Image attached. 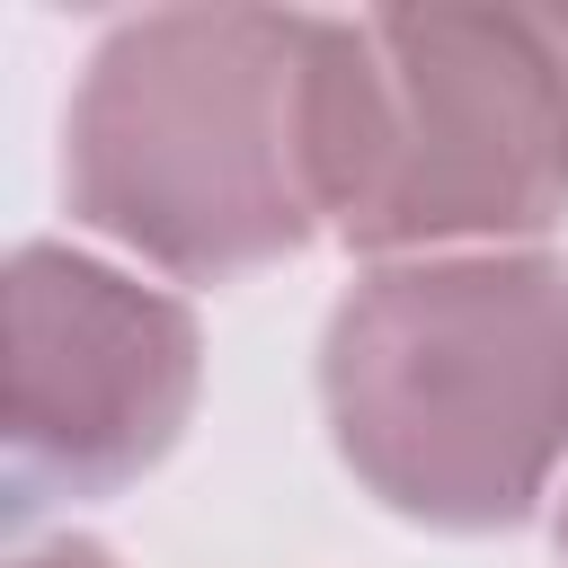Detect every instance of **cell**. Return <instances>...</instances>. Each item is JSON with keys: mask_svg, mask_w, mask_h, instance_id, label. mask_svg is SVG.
<instances>
[{"mask_svg": "<svg viewBox=\"0 0 568 568\" xmlns=\"http://www.w3.org/2000/svg\"><path fill=\"white\" fill-rule=\"evenodd\" d=\"M364 124V18L151 9L62 115V195L169 275H248L337 231Z\"/></svg>", "mask_w": 568, "mask_h": 568, "instance_id": "obj_1", "label": "cell"}, {"mask_svg": "<svg viewBox=\"0 0 568 568\" xmlns=\"http://www.w3.org/2000/svg\"><path fill=\"white\" fill-rule=\"evenodd\" d=\"M337 462L408 524H524L568 462V257H382L320 337Z\"/></svg>", "mask_w": 568, "mask_h": 568, "instance_id": "obj_2", "label": "cell"}, {"mask_svg": "<svg viewBox=\"0 0 568 568\" xmlns=\"http://www.w3.org/2000/svg\"><path fill=\"white\" fill-rule=\"evenodd\" d=\"M568 213V9H373L337 231L382 257L524 248Z\"/></svg>", "mask_w": 568, "mask_h": 568, "instance_id": "obj_3", "label": "cell"}, {"mask_svg": "<svg viewBox=\"0 0 568 568\" xmlns=\"http://www.w3.org/2000/svg\"><path fill=\"white\" fill-rule=\"evenodd\" d=\"M195 311L106 257L18 248L0 284V444L18 515L142 479L195 417Z\"/></svg>", "mask_w": 568, "mask_h": 568, "instance_id": "obj_4", "label": "cell"}, {"mask_svg": "<svg viewBox=\"0 0 568 568\" xmlns=\"http://www.w3.org/2000/svg\"><path fill=\"white\" fill-rule=\"evenodd\" d=\"M18 568H115V559H106L98 541H53V550H27Z\"/></svg>", "mask_w": 568, "mask_h": 568, "instance_id": "obj_5", "label": "cell"}, {"mask_svg": "<svg viewBox=\"0 0 568 568\" xmlns=\"http://www.w3.org/2000/svg\"><path fill=\"white\" fill-rule=\"evenodd\" d=\"M559 559H568V497H559Z\"/></svg>", "mask_w": 568, "mask_h": 568, "instance_id": "obj_6", "label": "cell"}]
</instances>
